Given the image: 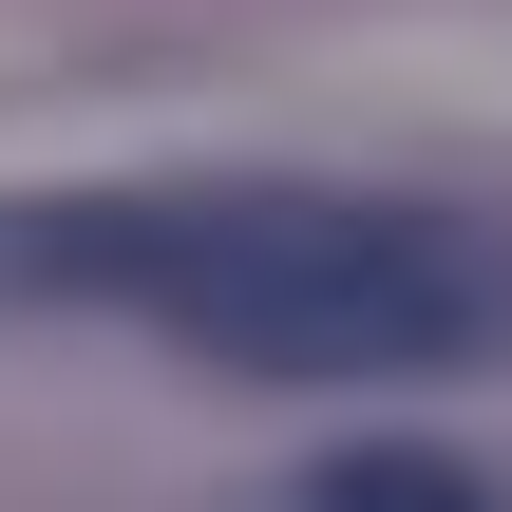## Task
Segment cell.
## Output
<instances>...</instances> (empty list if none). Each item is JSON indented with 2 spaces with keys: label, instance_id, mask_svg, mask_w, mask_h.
<instances>
[{
  "label": "cell",
  "instance_id": "1",
  "mask_svg": "<svg viewBox=\"0 0 512 512\" xmlns=\"http://www.w3.org/2000/svg\"><path fill=\"white\" fill-rule=\"evenodd\" d=\"M19 285L133 304L247 380H456L512 361V247L380 190H95L19 209Z\"/></svg>",
  "mask_w": 512,
  "mask_h": 512
},
{
  "label": "cell",
  "instance_id": "2",
  "mask_svg": "<svg viewBox=\"0 0 512 512\" xmlns=\"http://www.w3.org/2000/svg\"><path fill=\"white\" fill-rule=\"evenodd\" d=\"M304 512H494V494H475L456 456H323V475H304Z\"/></svg>",
  "mask_w": 512,
  "mask_h": 512
}]
</instances>
